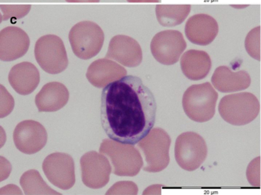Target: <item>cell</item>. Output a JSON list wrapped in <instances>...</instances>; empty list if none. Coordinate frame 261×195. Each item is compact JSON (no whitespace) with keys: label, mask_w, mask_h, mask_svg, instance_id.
I'll list each match as a JSON object with an SVG mask.
<instances>
[{"label":"cell","mask_w":261,"mask_h":195,"mask_svg":"<svg viewBox=\"0 0 261 195\" xmlns=\"http://www.w3.org/2000/svg\"><path fill=\"white\" fill-rule=\"evenodd\" d=\"M218 96L219 95L210 83L192 85L182 96L184 112L195 122H207L216 113Z\"/></svg>","instance_id":"7a4b0ae2"},{"label":"cell","mask_w":261,"mask_h":195,"mask_svg":"<svg viewBox=\"0 0 261 195\" xmlns=\"http://www.w3.org/2000/svg\"><path fill=\"white\" fill-rule=\"evenodd\" d=\"M180 66L182 73L187 78L198 81L203 79L210 73L212 61L206 52L190 50L181 58Z\"/></svg>","instance_id":"ffe728a7"},{"label":"cell","mask_w":261,"mask_h":195,"mask_svg":"<svg viewBox=\"0 0 261 195\" xmlns=\"http://www.w3.org/2000/svg\"><path fill=\"white\" fill-rule=\"evenodd\" d=\"M187 43L179 31H163L155 35L150 43L153 58L164 65H172L179 61Z\"/></svg>","instance_id":"9c48e42d"},{"label":"cell","mask_w":261,"mask_h":195,"mask_svg":"<svg viewBox=\"0 0 261 195\" xmlns=\"http://www.w3.org/2000/svg\"><path fill=\"white\" fill-rule=\"evenodd\" d=\"M20 185L27 195L61 194L50 188L37 170H29L24 173L20 179Z\"/></svg>","instance_id":"7402d4cb"},{"label":"cell","mask_w":261,"mask_h":195,"mask_svg":"<svg viewBox=\"0 0 261 195\" xmlns=\"http://www.w3.org/2000/svg\"><path fill=\"white\" fill-rule=\"evenodd\" d=\"M126 74L122 66L106 58L96 60L89 66L87 78L95 87L103 88L110 83L123 78Z\"/></svg>","instance_id":"2e32d148"},{"label":"cell","mask_w":261,"mask_h":195,"mask_svg":"<svg viewBox=\"0 0 261 195\" xmlns=\"http://www.w3.org/2000/svg\"><path fill=\"white\" fill-rule=\"evenodd\" d=\"M30 39L25 32L15 26L5 28L0 32V58L12 61L25 55Z\"/></svg>","instance_id":"5bb4252c"},{"label":"cell","mask_w":261,"mask_h":195,"mask_svg":"<svg viewBox=\"0 0 261 195\" xmlns=\"http://www.w3.org/2000/svg\"><path fill=\"white\" fill-rule=\"evenodd\" d=\"M99 153L110 158L116 176H137L144 165L142 157L134 145L106 139L101 143Z\"/></svg>","instance_id":"277c9868"},{"label":"cell","mask_w":261,"mask_h":195,"mask_svg":"<svg viewBox=\"0 0 261 195\" xmlns=\"http://www.w3.org/2000/svg\"><path fill=\"white\" fill-rule=\"evenodd\" d=\"M43 171L52 185L69 190L75 185V164L73 158L65 153H55L45 158Z\"/></svg>","instance_id":"30bf717a"},{"label":"cell","mask_w":261,"mask_h":195,"mask_svg":"<svg viewBox=\"0 0 261 195\" xmlns=\"http://www.w3.org/2000/svg\"><path fill=\"white\" fill-rule=\"evenodd\" d=\"M170 143V136L161 128L153 129L138 142V147L142 151L147 163L146 166L143 167L144 171L160 173L168 166Z\"/></svg>","instance_id":"8992f818"},{"label":"cell","mask_w":261,"mask_h":195,"mask_svg":"<svg viewBox=\"0 0 261 195\" xmlns=\"http://www.w3.org/2000/svg\"><path fill=\"white\" fill-rule=\"evenodd\" d=\"M138 187L134 182H119L107 191V194H137Z\"/></svg>","instance_id":"d4e9b609"},{"label":"cell","mask_w":261,"mask_h":195,"mask_svg":"<svg viewBox=\"0 0 261 195\" xmlns=\"http://www.w3.org/2000/svg\"><path fill=\"white\" fill-rule=\"evenodd\" d=\"M214 87L222 93H231L245 90L249 87L251 79L245 70L233 72L225 66L215 70L212 78Z\"/></svg>","instance_id":"d6986e66"},{"label":"cell","mask_w":261,"mask_h":195,"mask_svg":"<svg viewBox=\"0 0 261 195\" xmlns=\"http://www.w3.org/2000/svg\"><path fill=\"white\" fill-rule=\"evenodd\" d=\"M13 140L17 150L27 155H33L41 151L47 142L45 128L35 120L19 123L13 133Z\"/></svg>","instance_id":"7c38bea8"},{"label":"cell","mask_w":261,"mask_h":195,"mask_svg":"<svg viewBox=\"0 0 261 195\" xmlns=\"http://www.w3.org/2000/svg\"><path fill=\"white\" fill-rule=\"evenodd\" d=\"M156 113L154 96L138 77L125 75L102 90L101 124L113 140L138 144L153 129Z\"/></svg>","instance_id":"6da1fadb"},{"label":"cell","mask_w":261,"mask_h":195,"mask_svg":"<svg viewBox=\"0 0 261 195\" xmlns=\"http://www.w3.org/2000/svg\"><path fill=\"white\" fill-rule=\"evenodd\" d=\"M186 35L193 44L208 45L219 32V26L214 18L206 14L190 17L186 24Z\"/></svg>","instance_id":"9a60e30c"},{"label":"cell","mask_w":261,"mask_h":195,"mask_svg":"<svg viewBox=\"0 0 261 195\" xmlns=\"http://www.w3.org/2000/svg\"><path fill=\"white\" fill-rule=\"evenodd\" d=\"M68 3H98L100 0H66Z\"/></svg>","instance_id":"484cf974"},{"label":"cell","mask_w":261,"mask_h":195,"mask_svg":"<svg viewBox=\"0 0 261 195\" xmlns=\"http://www.w3.org/2000/svg\"><path fill=\"white\" fill-rule=\"evenodd\" d=\"M260 28L253 29L248 34L245 40V47L247 52L254 59L260 60Z\"/></svg>","instance_id":"cb8c5ba5"},{"label":"cell","mask_w":261,"mask_h":195,"mask_svg":"<svg viewBox=\"0 0 261 195\" xmlns=\"http://www.w3.org/2000/svg\"><path fill=\"white\" fill-rule=\"evenodd\" d=\"M81 167L83 183L88 188L99 189L110 182L112 166L105 155L89 152L81 157Z\"/></svg>","instance_id":"8fae6325"},{"label":"cell","mask_w":261,"mask_h":195,"mask_svg":"<svg viewBox=\"0 0 261 195\" xmlns=\"http://www.w3.org/2000/svg\"><path fill=\"white\" fill-rule=\"evenodd\" d=\"M205 139L197 133L187 132L178 136L175 144V158L180 168L193 172L199 168L206 159Z\"/></svg>","instance_id":"ba28073f"},{"label":"cell","mask_w":261,"mask_h":195,"mask_svg":"<svg viewBox=\"0 0 261 195\" xmlns=\"http://www.w3.org/2000/svg\"><path fill=\"white\" fill-rule=\"evenodd\" d=\"M9 82L20 95H29L38 87L40 73L30 62H21L14 66L9 74Z\"/></svg>","instance_id":"e0dca14e"},{"label":"cell","mask_w":261,"mask_h":195,"mask_svg":"<svg viewBox=\"0 0 261 195\" xmlns=\"http://www.w3.org/2000/svg\"><path fill=\"white\" fill-rule=\"evenodd\" d=\"M260 103L251 93H239L224 96L219 104L221 116L228 124L244 126L256 119L260 113Z\"/></svg>","instance_id":"3957f363"},{"label":"cell","mask_w":261,"mask_h":195,"mask_svg":"<svg viewBox=\"0 0 261 195\" xmlns=\"http://www.w3.org/2000/svg\"><path fill=\"white\" fill-rule=\"evenodd\" d=\"M106 58L115 60L126 67H135L142 61V51L134 38L126 35H116L110 41Z\"/></svg>","instance_id":"4fadbf2b"},{"label":"cell","mask_w":261,"mask_h":195,"mask_svg":"<svg viewBox=\"0 0 261 195\" xmlns=\"http://www.w3.org/2000/svg\"><path fill=\"white\" fill-rule=\"evenodd\" d=\"M129 3H158L160 0H127Z\"/></svg>","instance_id":"4316f807"},{"label":"cell","mask_w":261,"mask_h":195,"mask_svg":"<svg viewBox=\"0 0 261 195\" xmlns=\"http://www.w3.org/2000/svg\"><path fill=\"white\" fill-rule=\"evenodd\" d=\"M70 93L67 87L59 82L45 84L35 96V104L39 112H56L67 104Z\"/></svg>","instance_id":"ac0fdd59"},{"label":"cell","mask_w":261,"mask_h":195,"mask_svg":"<svg viewBox=\"0 0 261 195\" xmlns=\"http://www.w3.org/2000/svg\"><path fill=\"white\" fill-rule=\"evenodd\" d=\"M190 5H158L156 15L161 26L172 27L181 24L190 13Z\"/></svg>","instance_id":"44dd1931"},{"label":"cell","mask_w":261,"mask_h":195,"mask_svg":"<svg viewBox=\"0 0 261 195\" xmlns=\"http://www.w3.org/2000/svg\"><path fill=\"white\" fill-rule=\"evenodd\" d=\"M35 56L40 67L50 75L61 73L68 66L65 46L57 35L41 37L35 43Z\"/></svg>","instance_id":"52a82bcc"},{"label":"cell","mask_w":261,"mask_h":195,"mask_svg":"<svg viewBox=\"0 0 261 195\" xmlns=\"http://www.w3.org/2000/svg\"><path fill=\"white\" fill-rule=\"evenodd\" d=\"M104 40L103 31L93 21H81L75 25L69 33V41L73 53L83 60L96 56L103 46Z\"/></svg>","instance_id":"5b68a950"},{"label":"cell","mask_w":261,"mask_h":195,"mask_svg":"<svg viewBox=\"0 0 261 195\" xmlns=\"http://www.w3.org/2000/svg\"><path fill=\"white\" fill-rule=\"evenodd\" d=\"M31 7L30 5H2L1 21L23 18L29 13Z\"/></svg>","instance_id":"603a6c76"}]
</instances>
